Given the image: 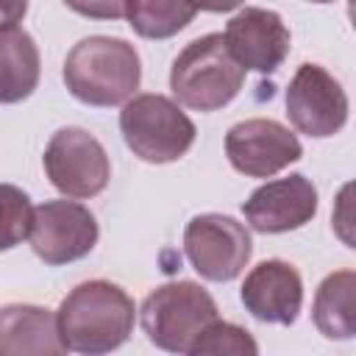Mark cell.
I'll return each mask as SVG.
<instances>
[{
    "mask_svg": "<svg viewBox=\"0 0 356 356\" xmlns=\"http://www.w3.org/2000/svg\"><path fill=\"white\" fill-rule=\"evenodd\" d=\"M56 323L67 350L100 356L117 350L131 337L136 323V303L122 286L95 278L78 284L61 300Z\"/></svg>",
    "mask_w": 356,
    "mask_h": 356,
    "instance_id": "6da1fadb",
    "label": "cell"
},
{
    "mask_svg": "<svg viewBox=\"0 0 356 356\" xmlns=\"http://www.w3.org/2000/svg\"><path fill=\"white\" fill-rule=\"evenodd\" d=\"M139 81V53L120 36H86L64 58V83L86 106H122L136 95Z\"/></svg>",
    "mask_w": 356,
    "mask_h": 356,
    "instance_id": "7a4b0ae2",
    "label": "cell"
},
{
    "mask_svg": "<svg viewBox=\"0 0 356 356\" xmlns=\"http://www.w3.org/2000/svg\"><path fill=\"white\" fill-rule=\"evenodd\" d=\"M245 83V67L231 56L222 33H206L189 42L170 67L175 100L192 111H217L228 106Z\"/></svg>",
    "mask_w": 356,
    "mask_h": 356,
    "instance_id": "3957f363",
    "label": "cell"
},
{
    "mask_svg": "<svg viewBox=\"0 0 356 356\" xmlns=\"http://www.w3.org/2000/svg\"><path fill=\"white\" fill-rule=\"evenodd\" d=\"M217 317L214 298L195 281H167L156 286L139 309L147 339L170 353H189L203 328Z\"/></svg>",
    "mask_w": 356,
    "mask_h": 356,
    "instance_id": "277c9868",
    "label": "cell"
},
{
    "mask_svg": "<svg viewBox=\"0 0 356 356\" xmlns=\"http://www.w3.org/2000/svg\"><path fill=\"white\" fill-rule=\"evenodd\" d=\"M120 131L125 145L150 164H167L186 156L195 145V122L164 95H134L122 103Z\"/></svg>",
    "mask_w": 356,
    "mask_h": 356,
    "instance_id": "5b68a950",
    "label": "cell"
},
{
    "mask_svg": "<svg viewBox=\"0 0 356 356\" xmlns=\"http://www.w3.org/2000/svg\"><path fill=\"white\" fill-rule=\"evenodd\" d=\"M44 172L64 197H95L108 186L111 164L106 147L83 128H61L44 147Z\"/></svg>",
    "mask_w": 356,
    "mask_h": 356,
    "instance_id": "8992f818",
    "label": "cell"
},
{
    "mask_svg": "<svg viewBox=\"0 0 356 356\" xmlns=\"http://www.w3.org/2000/svg\"><path fill=\"white\" fill-rule=\"evenodd\" d=\"M184 253L206 281H234L253 253L250 231L228 214H197L184 228Z\"/></svg>",
    "mask_w": 356,
    "mask_h": 356,
    "instance_id": "52a82bcc",
    "label": "cell"
},
{
    "mask_svg": "<svg viewBox=\"0 0 356 356\" xmlns=\"http://www.w3.org/2000/svg\"><path fill=\"white\" fill-rule=\"evenodd\" d=\"M286 117L289 122L314 139L334 136L348 122V95L342 83L320 64H300L286 86Z\"/></svg>",
    "mask_w": 356,
    "mask_h": 356,
    "instance_id": "ba28073f",
    "label": "cell"
},
{
    "mask_svg": "<svg viewBox=\"0 0 356 356\" xmlns=\"http://www.w3.org/2000/svg\"><path fill=\"white\" fill-rule=\"evenodd\" d=\"M100 228L95 214L75 200H44L33 209L31 220V248L44 264H70L92 253Z\"/></svg>",
    "mask_w": 356,
    "mask_h": 356,
    "instance_id": "9c48e42d",
    "label": "cell"
},
{
    "mask_svg": "<svg viewBox=\"0 0 356 356\" xmlns=\"http://www.w3.org/2000/svg\"><path fill=\"white\" fill-rule=\"evenodd\" d=\"M225 156L231 167L248 178H273L303 156L300 139L281 122L253 117L228 128Z\"/></svg>",
    "mask_w": 356,
    "mask_h": 356,
    "instance_id": "30bf717a",
    "label": "cell"
},
{
    "mask_svg": "<svg viewBox=\"0 0 356 356\" xmlns=\"http://www.w3.org/2000/svg\"><path fill=\"white\" fill-rule=\"evenodd\" d=\"M242 211L248 225L259 234L295 231L317 214V189L306 175L292 172L253 189L242 203Z\"/></svg>",
    "mask_w": 356,
    "mask_h": 356,
    "instance_id": "8fae6325",
    "label": "cell"
},
{
    "mask_svg": "<svg viewBox=\"0 0 356 356\" xmlns=\"http://www.w3.org/2000/svg\"><path fill=\"white\" fill-rule=\"evenodd\" d=\"M222 36L239 67L256 70L261 75L275 72L289 53V28L284 25L281 14L270 8L250 6L239 11Z\"/></svg>",
    "mask_w": 356,
    "mask_h": 356,
    "instance_id": "7c38bea8",
    "label": "cell"
},
{
    "mask_svg": "<svg viewBox=\"0 0 356 356\" xmlns=\"http://www.w3.org/2000/svg\"><path fill=\"white\" fill-rule=\"evenodd\" d=\"M239 298L256 320L292 325L303 306V281L289 261L267 259L245 275Z\"/></svg>",
    "mask_w": 356,
    "mask_h": 356,
    "instance_id": "4fadbf2b",
    "label": "cell"
},
{
    "mask_svg": "<svg viewBox=\"0 0 356 356\" xmlns=\"http://www.w3.org/2000/svg\"><path fill=\"white\" fill-rule=\"evenodd\" d=\"M67 345L56 314L33 303H8L0 309V356H61Z\"/></svg>",
    "mask_w": 356,
    "mask_h": 356,
    "instance_id": "5bb4252c",
    "label": "cell"
},
{
    "mask_svg": "<svg viewBox=\"0 0 356 356\" xmlns=\"http://www.w3.org/2000/svg\"><path fill=\"white\" fill-rule=\"evenodd\" d=\"M39 47L17 25L0 28V103H19L39 86Z\"/></svg>",
    "mask_w": 356,
    "mask_h": 356,
    "instance_id": "9a60e30c",
    "label": "cell"
},
{
    "mask_svg": "<svg viewBox=\"0 0 356 356\" xmlns=\"http://www.w3.org/2000/svg\"><path fill=\"white\" fill-rule=\"evenodd\" d=\"M353 289V270H337L320 281L312 303V320L325 339H350L356 334Z\"/></svg>",
    "mask_w": 356,
    "mask_h": 356,
    "instance_id": "2e32d148",
    "label": "cell"
},
{
    "mask_svg": "<svg viewBox=\"0 0 356 356\" xmlns=\"http://www.w3.org/2000/svg\"><path fill=\"white\" fill-rule=\"evenodd\" d=\"M192 0H128L125 19L142 39H170L195 19Z\"/></svg>",
    "mask_w": 356,
    "mask_h": 356,
    "instance_id": "e0dca14e",
    "label": "cell"
},
{
    "mask_svg": "<svg viewBox=\"0 0 356 356\" xmlns=\"http://www.w3.org/2000/svg\"><path fill=\"white\" fill-rule=\"evenodd\" d=\"M31 220L33 206L28 192L14 184H0V250H11L28 236Z\"/></svg>",
    "mask_w": 356,
    "mask_h": 356,
    "instance_id": "ac0fdd59",
    "label": "cell"
},
{
    "mask_svg": "<svg viewBox=\"0 0 356 356\" xmlns=\"http://www.w3.org/2000/svg\"><path fill=\"white\" fill-rule=\"evenodd\" d=\"M192 356H206V353H231V356H256L259 345L250 337L248 328L225 323V320H214L203 328V334L195 339V345L189 348Z\"/></svg>",
    "mask_w": 356,
    "mask_h": 356,
    "instance_id": "d6986e66",
    "label": "cell"
},
{
    "mask_svg": "<svg viewBox=\"0 0 356 356\" xmlns=\"http://www.w3.org/2000/svg\"><path fill=\"white\" fill-rule=\"evenodd\" d=\"M64 3L67 8L89 19H122L128 8V0H64Z\"/></svg>",
    "mask_w": 356,
    "mask_h": 356,
    "instance_id": "ffe728a7",
    "label": "cell"
},
{
    "mask_svg": "<svg viewBox=\"0 0 356 356\" xmlns=\"http://www.w3.org/2000/svg\"><path fill=\"white\" fill-rule=\"evenodd\" d=\"M28 11V0H0V28L17 25Z\"/></svg>",
    "mask_w": 356,
    "mask_h": 356,
    "instance_id": "44dd1931",
    "label": "cell"
},
{
    "mask_svg": "<svg viewBox=\"0 0 356 356\" xmlns=\"http://www.w3.org/2000/svg\"><path fill=\"white\" fill-rule=\"evenodd\" d=\"M245 0H192V6L197 11H211V14H222V11H234L239 8Z\"/></svg>",
    "mask_w": 356,
    "mask_h": 356,
    "instance_id": "7402d4cb",
    "label": "cell"
},
{
    "mask_svg": "<svg viewBox=\"0 0 356 356\" xmlns=\"http://www.w3.org/2000/svg\"><path fill=\"white\" fill-rule=\"evenodd\" d=\"M309 3H334V0H309Z\"/></svg>",
    "mask_w": 356,
    "mask_h": 356,
    "instance_id": "603a6c76",
    "label": "cell"
}]
</instances>
